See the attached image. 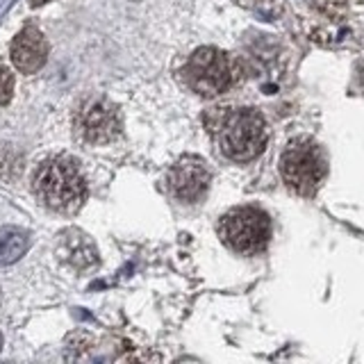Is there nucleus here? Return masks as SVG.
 I'll list each match as a JSON object with an SVG mask.
<instances>
[{
  "label": "nucleus",
  "instance_id": "obj_1",
  "mask_svg": "<svg viewBox=\"0 0 364 364\" xmlns=\"http://www.w3.org/2000/svg\"><path fill=\"white\" fill-rule=\"evenodd\" d=\"M208 130L216 136L221 153L232 162H250L262 155L269 139L267 121L250 107H216L208 117Z\"/></svg>",
  "mask_w": 364,
  "mask_h": 364
},
{
  "label": "nucleus",
  "instance_id": "obj_2",
  "mask_svg": "<svg viewBox=\"0 0 364 364\" xmlns=\"http://www.w3.org/2000/svg\"><path fill=\"white\" fill-rule=\"evenodd\" d=\"M34 193L55 212L71 214L80 210L87 198V180L77 159L68 155L46 159L34 173Z\"/></svg>",
  "mask_w": 364,
  "mask_h": 364
},
{
  "label": "nucleus",
  "instance_id": "obj_3",
  "mask_svg": "<svg viewBox=\"0 0 364 364\" xmlns=\"http://www.w3.org/2000/svg\"><path fill=\"white\" fill-rule=\"evenodd\" d=\"M182 77L198 96L214 98L235 85L237 66L228 53L212 48V46H203V48L191 53L185 68H182Z\"/></svg>",
  "mask_w": 364,
  "mask_h": 364
},
{
  "label": "nucleus",
  "instance_id": "obj_4",
  "mask_svg": "<svg viewBox=\"0 0 364 364\" xmlns=\"http://www.w3.org/2000/svg\"><path fill=\"white\" fill-rule=\"evenodd\" d=\"M280 173L294 191L303 196L314 193L326 176V157L321 148L307 136L291 139L280 155Z\"/></svg>",
  "mask_w": 364,
  "mask_h": 364
},
{
  "label": "nucleus",
  "instance_id": "obj_5",
  "mask_svg": "<svg viewBox=\"0 0 364 364\" xmlns=\"http://www.w3.org/2000/svg\"><path fill=\"white\" fill-rule=\"evenodd\" d=\"M219 235L237 253H259L271 239V219L259 208H235L221 219Z\"/></svg>",
  "mask_w": 364,
  "mask_h": 364
},
{
  "label": "nucleus",
  "instance_id": "obj_6",
  "mask_svg": "<svg viewBox=\"0 0 364 364\" xmlns=\"http://www.w3.org/2000/svg\"><path fill=\"white\" fill-rule=\"evenodd\" d=\"M75 132L82 141L94 146L114 141L121 132V117L117 105L102 96L87 98L75 114Z\"/></svg>",
  "mask_w": 364,
  "mask_h": 364
},
{
  "label": "nucleus",
  "instance_id": "obj_7",
  "mask_svg": "<svg viewBox=\"0 0 364 364\" xmlns=\"http://www.w3.org/2000/svg\"><path fill=\"white\" fill-rule=\"evenodd\" d=\"M210 182H212V173L208 164H205L200 157H193V155L180 157L178 162L168 168V176H166L168 191L173 193L178 200H185V203L200 200L205 193H208Z\"/></svg>",
  "mask_w": 364,
  "mask_h": 364
},
{
  "label": "nucleus",
  "instance_id": "obj_8",
  "mask_svg": "<svg viewBox=\"0 0 364 364\" xmlns=\"http://www.w3.org/2000/svg\"><path fill=\"white\" fill-rule=\"evenodd\" d=\"M48 50L50 46L41 34V30L28 26L11 41V62H14L21 73H37L46 64V60H48Z\"/></svg>",
  "mask_w": 364,
  "mask_h": 364
},
{
  "label": "nucleus",
  "instance_id": "obj_9",
  "mask_svg": "<svg viewBox=\"0 0 364 364\" xmlns=\"http://www.w3.org/2000/svg\"><path fill=\"white\" fill-rule=\"evenodd\" d=\"M57 255H60L66 264H71L75 269H87L98 262V250H96L94 242L89 239V235L75 230V228L60 235Z\"/></svg>",
  "mask_w": 364,
  "mask_h": 364
},
{
  "label": "nucleus",
  "instance_id": "obj_10",
  "mask_svg": "<svg viewBox=\"0 0 364 364\" xmlns=\"http://www.w3.org/2000/svg\"><path fill=\"white\" fill-rule=\"evenodd\" d=\"M30 248V235L16 225L0 228V264H11L21 259Z\"/></svg>",
  "mask_w": 364,
  "mask_h": 364
},
{
  "label": "nucleus",
  "instance_id": "obj_11",
  "mask_svg": "<svg viewBox=\"0 0 364 364\" xmlns=\"http://www.w3.org/2000/svg\"><path fill=\"white\" fill-rule=\"evenodd\" d=\"M11 91H14V77L7 68H0V105H7L11 100Z\"/></svg>",
  "mask_w": 364,
  "mask_h": 364
},
{
  "label": "nucleus",
  "instance_id": "obj_12",
  "mask_svg": "<svg viewBox=\"0 0 364 364\" xmlns=\"http://www.w3.org/2000/svg\"><path fill=\"white\" fill-rule=\"evenodd\" d=\"M244 7H250V9H262V7H267V5H271L273 0H239Z\"/></svg>",
  "mask_w": 364,
  "mask_h": 364
},
{
  "label": "nucleus",
  "instance_id": "obj_13",
  "mask_svg": "<svg viewBox=\"0 0 364 364\" xmlns=\"http://www.w3.org/2000/svg\"><path fill=\"white\" fill-rule=\"evenodd\" d=\"M32 5H41V3H46V0H30Z\"/></svg>",
  "mask_w": 364,
  "mask_h": 364
},
{
  "label": "nucleus",
  "instance_id": "obj_14",
  "mask_svg": "<svg viewBox=\"0 0 364 364\" xmlns=\"http://www.w3.org/2000/svg\"><path fill=\"white\" fill-rule=\"evenodd\" d=\"M0 346H3V337H0Z\"/></svg>",
  "mask_w": 364,
  "mask_h": 364
}]
</instances>
